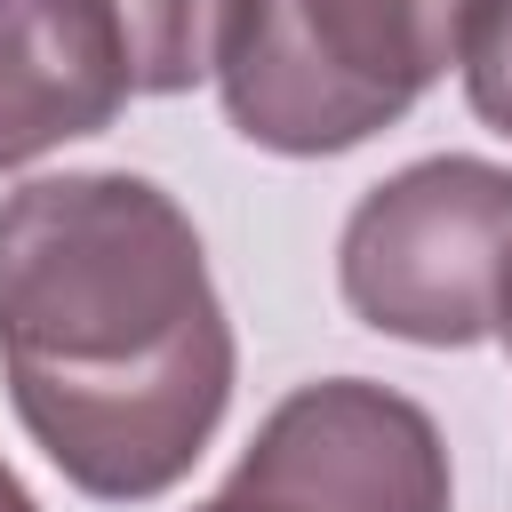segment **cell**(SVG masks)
<instances>
[{"mask_svg": "<svg viewBox=\"0 0 512 512\" xmlns=\"http://www.w3.org/2000/svg\"><path fill=\"white\" fill-rule=\"evenodd\" d=\"M488 336H504V352H512V256H504V288H496V328Z\"/></svg>", "mask_w": 512, "mask_h": 512, "instance_id": "cell-8", "label": "cell"}, {"mask_svg": "<svg viewBox=\"0 0 512 512\" xmlns=\"http://www.w3.org/2000/svg\"><path fill=\"white\" fill-rule=\"evenodd\" d=\"M464 0H240L216 88L256 152L320 160L408 120L456 64Z\"/></svg>", "mask_w": 512, "mask_h": 512, "instance_id": "cell-2", "label": "cell"}, {"mask_svg": "<svg viewBox=\"0 0 512 512\" xmlns=\"http://www.w3.org/2000/svg\"><path fill=\"white\" fill-rule=\"evenodd\" d=\"M200 512H320V504L296 496V488H280V480H264V472H248V464H232V480H224Z\"/></svg>", "mask_w": 512, "mask_h": 512, "instance_id": "cell-7", "label": "cell"}, {"mask_svg": "<svg viewBox=\"0 0 512 512\" xmlns=\"http://www.w3.org/2000/svg\"><path fill=\"white\" fill-rule=\"evenodd\" d=\"M0 376L32 448L96 504L168 496L232 408V320L192 216L128 168L0 200Z\"/></svg>", "mask_w": 512, "mask_h": 512, "instance_id": "cell-1", "label": "cell"}, {"mask_svg": "<svg viewBox=\"0 0 512 512\" xmlns=\"http://www.w3.org/2000/svg\"><path fill=\"white\" fill-rule=\"evenodd\" d=\"M464 104L512 136V0H464V40H456Z\"/></svg>", "mask_w": 512, "mask_h": 512, "instance_id": "cell-6", "label": "cell"}, {"mask_svg": "<svg viewBox=\"0 0 512 512\" xmlns=\"http://www.w3.org/2000/svg\"><path fill=\"white\" fill-rule=\"evenodd\" d=\"M0 512H40V504H32V488H24L8 464H0Z\"/></svg>", "mask_w": 512, "mask_h": 512, "instance_id": "cell-9", "label": "cell"}, {"mask_svg": "<svg viewBox=\"0 0 512 512\" xmlns=\"http://www.w3.org/2000/svg\"><path fill=\"white\" fill-rule=\"evenodd\" d=\"M512 256V168L440 152L384 176L336 240V288L376 336L464 352L496 328Z\"/></svg>", "mask_w": 512, "mask_h": 512, "instance_id": "cell-3", "label": "cell"}, {"mask_svg": "<svg viewBox=\"0 0 512 512\" xmlns=\"http://www.w3.org/2000/svg\"><path fill=\"white\" fill-rule=\"evenodd\" d=\"M232 16H240V0H112L120 48H128V88L184 96L192 80H208Z\"/></svg>", "mask_w": 512, "mask_h": 512, "instance_id": "cell-5", "label": "cell"}, {"mask_svg": "<svg viewBox=\"0 0 512 512\" xmlns=\"http://www.w3.org/2000/svg\"><path fill=\"white\" fill-rule=\"evenodd\" d=\"M128 96L112 0H0V168L112 128Z\"/></svg>", "mask_w": 512, "mask_h": 512, "instance_id": "cell-4", "label": "cell"}]
</instances>
